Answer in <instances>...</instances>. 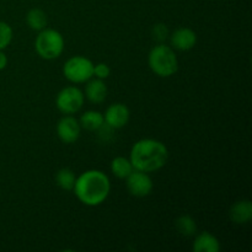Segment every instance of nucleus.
Listing matches in <instances>:
<instances>
[{"mask_svg":"<svg viewBox=\"0 0 252 252\" xmlns=\"http://www.w3.org/2000/svg\"><path fill=\"white\" fill-rule=\"evenodd\" d=\"M169 152L164 143L155 139H140L130 150V164L133 169L144 172L158 171L167 161Z\"/></svg>","mask_w":252,"mask_h":252,"instance_id":"f257e3e1","label":"nucleus"},{"mask_svg":"<svg viewBox=\"0 0 252 252\" xmlns=\"http://www.w3.org/2000/svg\"><path fill=\"white\" fill-rule=\"evenodd\" d=\"M74 192L85 206L95 207L103 203L108 197L111 184L108 177L98 170H89L76 177Z\"/></svg>","mask_w":252,"mask_h":252,"instance_id":"f03ea898","label":"nucleus"},{"mask_svg":"<svg viewBox=\"0 0 252 252\" xmlns=\"http://www.w3.org/2000/svg\"><path fill=\"white\" fill-rule=\"evenodd\" d=\"M150 69L161 78L174 75L179 69V61L174 49L166 44H158L150 51L148 57Z\"/></svg>","mask_w":252,"mask_h":252,"instance_id":"7ed1b4c3","label":"nucleus"},{"mask_svg":"<svg viewBox=\"0 0 252 252\" xmlns=\"http://www.w3.org/2000/svg\"><path fill=\"white\" fill-rule=\"evenodd\" d=\"M37 54L46 61L56 59L63 53L64 38L58 31L53 29H44L39 31L34 42Z\"/></svg>","mask_w":252,"mask_h":252,"instance_id":"20e7f679","label":"nucleus"},{"mask_svg":"<svg viewBox=\"0 0 252 252\" xmlns=\"http://www.w3.org/2000/svg\"><path fill=\"white\" fill-rule=\"evenodd\" d=\"M63 74L71 83H85L94 75V63L85 57L75 56L65 62Z\"/></svg>","mask_w":252,"mask_h":252,"instance_id":"39448f33","label":"nucleus"},{"mask_svg":"<svg viewBox=\"0 0 252 252\" xmlns=\"http://www.w3.org/2000/svg\"><path fill=\"white\" fill-rule=\"evenodd\" d=\"M57 108L64 115H73L78 112L84 105V94L75 86H68L59 91L56 98Z\"/></svg>","mask_w":252,"mask_h":252,"instance_id":"423d86ee","label":"nucleus"},{"mask_svg":"<svg viewBox=\"0 0 252 252\" xmlns=\"http://www.w3.org/2000/svg\"><path fill=\"white\" fill-rule=\"evenodd\" d=\"M127 189L134 197H147L153 191V181L148 172L133 170L127 179Z\"/></svg>","mask_w":252,"mask_h":252,"instance_id":"0eeeda50","label":"nucleus"},{"mask_svg":"<svg viewBox=\"0 0 252 252\" xmlns=\"http://www.w3.org/2000/svg\"><path fill=\"white\" fill-rule=\"evenodd\" d=\"M80 123L71 116H64L57 125V134L65 144L75 143L80 137Z\"/></svg>","mask_w":252,"mask_h":252,"instance_id":"6e6552de","label":"nucleus"},{"mask_svg":"<svg viewBox=\"0 0 252 252\" xmlns=\"http://www.w3.org/2000/svg\"><path fill=\"white\" fill-rule=\"evenodd\" d=\"M103 120L107 127L118 129L125 127L129 121V110L123 103H113L106 110Z\"/></svg>","mask_w":252,"mask_h":252,"instance_id":"1a4fd4ad","label":"nucleus"},{"mask_svg":"<svg viewBox=\"0 0 252 252\" xmlns=\"http://www.w3.org/2000/svg\"><path fill=\"white\" fill-rule=\"evenodd\" d=\"M172 48L177 51H189L193 48L197 43V34L193 30L181 27L174 31V33L170 37Z\"/></svg>","mask_w":252,"mask_h":252,"instance_id":"9d476101","label":"nucleus"},{"mask_svg":"<svg viewBox=\"0 0 252 252\" xmlns=\"http://www.w3.org/2000/svg\"><path fill=\"white\" fill-rule=\"evenodd\" d=\"M230 219L236 224L249 223L252 218V204L250 201H239L230 208Z\"/></svg>","mask_w":252,"mask_h":252,"instance_id":"9b49d317","label":"nucleus"},{"mask_svg":"<svg viewBox=\"0 0 252 252\" xmlns=\"http://www.w3.org/2000/svg\"><path fill=\"white\" fill-rule=\"evenodd\" d=\"M219 250H220V244L218 239L208 231H203L194 239V252H218Z\"/></svg>","mask_w":252,"mask_h":252,"instance_id":"f8f14e48","label":"nucleus"},{"mask_svg":"<svg viewBox=\"0 0 252 252\" xmlns=\"http://www.w3.org/2000/svg\"><path fill=\"white\" fill-rule=\"evenodd\" d=\"M85 95L93 103H101L107 96V86L101 79L89 81L85 88Z\"/></svg>","mask_w":252,"mask_h":252,"instance_id":"ddd939ff","label":"nucleus"},{"mask_svg":"<svg viewBox=\"0 0 252 252\" xmlns=\"http://www.w3.org/2000/svg\"><path fill=\"white\" fill-rule=\"evenodd\" d=\"M80 127L84 128L86 130H98L105 123L103 120V115L98 111H86L85 113H83L80 117Z\"/></svg>","mask_w":252,"mask_h":252,"instance_id":"4468645a","label":"nucleus"},{"mask_svg":"<svg viewBox=\"0 0 252 252\" xmlns=\"http://www.w3.org/2000/svg\"><path fill=\"white\" fill-rule=\"evenodd\" d=\"M26 22L30 29L34 31H42L47 26V15L41 9H32L27 12Z\"/></svg>","mask_w":252,"mask_h":252,"instance_id":"2eb2a0df","label":"nucleus"},{"mask_svg":"<svg viewBox=\"0 0 252 252\" xmlns=\"http://www.w3.org/2000/svg\"><path fill=\"white\" fill-rule=\"evenodd\" d=\"M133 166L130 164L129 159H126L123 157H117L111 162V171L118 179H127L128 175L133 171Z\"/></svg>","mask_w":252,"mask_h":252,"instance_id":"dca6fc26","label":"nucleus"},{"mask_svg":"<svg viewBox=\"0 0 252 252\" xmlns=\"http://www.w3.org/2000/svg\"><path fill=\"white\" fill-rule=\"evenodd\" d=\"M76 176L74 174V171L68 167H64L61 169L56 175V184L61 187L64 191H70L74 189V185H75Z\"/></svg>","mask_w":252,"mask_h":252,"instance_id":"f3484780","label":"nucleus"},{"mask_svg":"<svg viewBox=\"0 0 252 252\" xmlns=\"http://www.w3.org/2000/svg\"><path fill=\"white\" fill-rule=\"evenodd\" d=\"M175 226H176V230L179 231V234L184 236H192L197 231L196 221L189 216L180 217L176 220V223H175Z\"/></svg>","mask_w":252,"mask_h":252,"instance_id":"a211bd4d","label":"nucleus"},{"mask_svg":"<svg viewBox=\"0 0 252 252\" xmlns=\"http://www.w3.org/2000/svg\"><path fill=\"white\" fill-rule=\"evenodd\" d=\"M12 39V29L9 24L0 21V51L6 48Z\"/></svg>","mask_w":252,"mask_h":252,"instance_id":"6ab92c4d","label":"nucleus"},{"mask_svg":"<svg viewBox=\"0 0 252 252\" xmlns=\"http://www.w3.org/2000/svg\"><path fill=\"white\" fill-rule=\"evenodd\" d=\"M111 69L107 64L105 63H98L96 65H94V75L97 79H101V80H105L110 76Z\"/></svg>","mask_w":252,"mask_h":252,"instance_id":"aec40b11","label":"nucleus"},{"mask_svg":"<svg viewBox=\"0 0 252 252\" xmlns=\"http://www.w3.org/2000/svg\"><path fill=\"white\" fill-rule=\"evenodd\" d=\"M167 36H169V31H167V27L165 25H155L154 29H153V37L157 41H164Z\"/></svg>","mask_w":252,"mask_h":252,"instance_id":"412c9836","label":"nucleus"},{"mask_svg":"<svg viewBox=\"0 0 252 252\" xmlns=\"http://www.w3.org/2000/svg\"><path fill=\"white\" fill-rule=\"evenodd\" d=\"M7 65V57L5 56V53L2 51H0V70L6 68Z\"/></svg>","mask_w":252,"mask_h":252,"instance_id":"4be33fe9","label":"nucleus"}]
</instances>
